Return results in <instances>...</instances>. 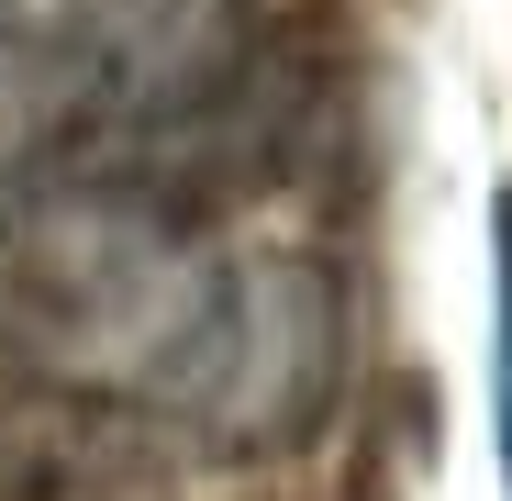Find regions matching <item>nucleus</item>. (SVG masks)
Instances as JSON below:
<instances>
[{
  "mask_svg": "<svg viewBox=\"0 0 512 501\" xmlns=\"http://www.w3.org/2000/svg\"><path fill=\"white\" fill-rule=\"evenodd\" d=\"M501 312H512V301H501ZM501 424H512V357H501Z\"/></svg>",
  "mask_w": 512,
  "mask_h": 501,
  "instance_id": "423d86ee",
  "label": "nucleus"
},
{
  "mask_svg": "<svg viewBox=\"0 0 512 501\" xmlns=\"http://www.w3.org/2000/svg\"><path fill=\"white\" fill-rule=\"evenodd\" d=\"M0 12H23V0H0Z\"/></svg>",
  "mask_w": 512,
  "mask_h": 501,
  "instance_id": "0eeeda50",
  "label": "nucleus"
},
{
  "mask_svg": "<svg viewBox=\"0 0 512 501\" xmlns=\"http://www.w3.org/2000/svg\"><path fill=\"white\" fill-rule=\"evenodd\" d=\"M201 212L145 167H78L56 201L0 234V379L123 401L167 357L201 290Z\"/></svg>",
  "mask_w": 512,
  "mask_h": 501,
  "instance_id": "f257e3e1",
  "label": "nucleus"
},
{
  "mask_svg": "<svg viewBox=\"0 0 512 501\" xmlns=\"http://www.w3.org/2000/svg\"><path fill=\"white\" fill-rule=\"evenodd\" d=\"M101 145H112V112L90 90L67 12H12L0 23V234L34 201H56Z\"/></svg>",
  "mask_w": 512,
  "mask_h": 501,
  "instance_id": "20e7f679",
  "label": "nucleus"
},
{
  "mask_svg": "<svg viewBox=\"0 0 512 501\" xmlns=\"http://www.w3.org/2000/svg\"><path fill=\"white\" fill-rule=\"evenodd\" d=\"M167 446L156 412L90 390H12L0 401V501H156Z\"/></svg>",
  "mask_w": 512,
  "mask_h": 501,
  "instance_id": "39448f33",
  "label": "nucleus"
},
{
  "mask_svg": "<svg viewBox=\"0 0 512 501\" xmlns=\"http://www.w3.org/2000/svg\"><path fill=\"white\" fill-rule=\"evenodd\" d=\"M112 134H167L256 56V0H56Z\"/></svg>",
  "mask_w": 512,
  "mask_h": 501,
  "instance_id": "7ed1b4c3",
  "label": "nucleus"
},
{
  "mask_svg": "<svg viewBox=\"0 0 512 501\" xmlns=\"http://www.w3.org/2000/svg\"><path fill=\"white\" fill-rule=\"evenodd\" d=\"M346 379V290L301 245H256V257H212L167 357L145 368L156 435L201 457H290L334 412Z\"/></svg>",
  "mask_w": 512,
  "mask_h": 501,
  "instance_id": "f03ea898",
  "label": "nucleus"
}]
</instances>
